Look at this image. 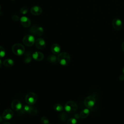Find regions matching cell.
Masks as SVG:
<instances>
[{"instance_id":"cell-1","label":"cell","mask_w":124,"mask_h":124,"mask_svg":"<svg viewBox=\"0 0 124 124\" xmlns=\"http://www.w3.org/2000/svg\"><path fill=\"white\" fill-rule=\"evenodd\" d=\"M57 60L61 65L66 66L70 62V56L68 53L66 52H62L58 54Z\"/></svg>"},{"instance_id":"cell-2","label":"cell","mask_w":124,"mask_h":124,"mask_svg":"<svg viewBox=\"0 0 124 124\" xmlns=\"http://www.w3.org/2000/svg\"><path fill=\"white\" fill-rule=\"evenodd\" d=\"M64 108L67 112L69 113H73L77 111L78 109V105L75 101H69L65 103Z\"/></svg>"},{"instance_id":"cell-3","label":"cell","mask_w":124,"mask_h":124,"mask_svg":"<svg viewBox=\"0 0 124 124\" xmlns=\"http://www.w3.org/2000/svg\"><path fill=\"white\" fill-rule=\"evenodd\" d=\"M12 50L14 54L16 56H21L25 52L24 46L20 43H16L13 45Z\"/></svg>"},{"instance_id":"cell-4","label":"cell","mask_w":124,"mask_h":124,"mask_svg":"<svg viewBox=\"0 0 124 124\" xmlns=\"http://www.w3.org/2000/svg\"><path fill=\"white\" fill-rule=\"evenodd\" d=\"M25 99L28 105H33L37 100V95L33 92H30L26 94Z\"/></svg>"},{"instance_id":"cell-5","label":"cell","mask_w":124,"mask_h":124,"mask_svg":"<svg viewBox=\"0 0 124 124\" xmlns=\"http://www.w3.org/2000/svg\"><path fill=\"white\" fill-rule=\"evenodd\" d=\"M96 100L93 96L90 95L86 97L84 100V104L88 108H92L95 104Z\"/></svg>"},{"instance_id":"cell-6","label":"cell","mask_w":124,"mask_h":124,"mask_svg":"<svg viewBox=\"0 0 124 124\" xmlns=\"http://www.w3.org/2000/svg\"><path fill=\"white\" fill-rule=\"evenodd\" d=\"M23 44L27 46H31L35 43L34 37L31 34H27L23 38Z\"/></svg>"},{"instance_id":"cell-7","label":"cell","mask_w":124,"mask_h":124,"mask_svg":"<svg viewBox=\"0 0 124 124\" xmlns=\"http://www.w3.org/2000/svg\"><path fill=\"white\" fill-rule=\"evenodd\" d=\"M30 31L31 33L34 35L41 36L43 34L44 30L42 27L33 26L31 28Z\"/></svg>"},{"instance_id":"cell-8","label":"cell","mask_w":124,"mask_h":124,"mask_svg":"<svg viewBox=\"0 0 124 124\" xmlns=\"http://www.w3.org/2000/svg\"><path fill=\"white\" fill-rule=\"evenodd\" d=\"M112 25L114 29L118 31L121 30L123 27L122 21L121 19L117 18H115L113 19L112 21Z\"/></svg>"},{"instance_id":"cell-9","label":"cell","mask_w":124,"mask_h":124,"mask_svg":"<svg viewBox=\"0 0 124 124\" xmlns=\"http://www.w3.org/2000/svg\"><path fill=\"white\" fill-rule=\"evenodd\" d=\"M2 116L5 120H10L14 116V112L11 109L7 108L3 111Z\"/></svg>"},{"instance_id":"cell-10","label":"cell","mask_w":124,"mask_h":124,"mask_svg":"<svg viewBox=\"0 0 124 124\" xmlns=\"http://www.w3.org/2000/svg\"><path fill=\"white\" fill-rule=\"evenodd\" d=\"M11 107L14 110L19 111L22 108V105L18 100L15 99L11 103Z\"/></svg>"},{"instance_id":"cell-11","label":"cell","mask_w":124,"mask_h":124,"mask_svg":"<svg viewBox=\"0 0 124 124\" xmlns=\"http://www.w3.org/2000/svg\"><path fill=\"white\" fill-rule=\"evenodd\" d=\"M36 47L39 49H43L46 46V42L42 38H38L35 41Z\"/></svg>"},{"instance_id":"cell-12","label":"cell","mask_w":124,"mask_h":124,"mask_svg":"<svg viewBox=\"0 0 124 124\" xmlns=\"http://www.w3.org/2000/svg\"><path fill=\"white\" fill-rule=\"evenodd\" d=\"M20 22L21 25L25 28L29 27L31 25V21L28 17L25 16H23L20 18Z\"/></svg>"},{"instance_id":"cell-13","label":"cell","mask_w":124,"mask_h":124,"mask_svg":"<svg viewBox=\"0 0 124 124\" xmlns=\"http://www.w3.org/2000/svg\"><path fill=\"white\" fill-rule=\"evenodd\" d=\"M44 57V54L40 51H35L32 54V58L37 61H41Z\"/></svg>"},{"instance_id":"cell-14","label":"cell","mask_w":124,"mask_h":124,"mask_svg":"<svg viewBox=\"0 0 124 124\" xmlns=\"http://www.w3.org/2000/svg\"><path fill=\"white\" fill-rule=\"evenodd\" d=\"M31 13L34 16H39L42 13L41 7L38 6H34L31 9Z\"/></svg>"},{"instance_id":"cell-15","label":"cell","mask_w":124,"mask_h":124,"mask_svg":"<svg viewBox=\"0 0 124 124\" xmlns=\"http://www.w3.org/2000/svg\"><path fill=\"white\" fill-rule=\"evenodd\" d=\"M51 50L54 55L59 54L61 51V46L58 44H53L51 46Z\"/></svg>"},{"instance_id":"cell-16","label":"cell","mask_w":124,"mask_h":124,"mask_svg":"<svg viewBox=\"0 0 124 124\" xmlns=\"http://www.w3.org/2000/svg\"><path fill=\"white\" fill-rule=\"evenodd\" d=\"M2 63L6 67H11L14 65V62L11 59H6L3 61Z\"/></svg>"},{"instance_id":"cell-17","label":"cell","mask_w":124,"mask_h":124,"mask_svg":"<svg viewBox=\"0 0 124 124\" xmlns=\"http://www.w3.org/2000/svg\"><path fill=\"white\" fill-rule=\"evenodd\" d=\"M90 114V110L89 108H84L83 109L79 114V116L82 119H85L87 118Z\"/></svg>"},{"instance_id":"cell-18","label":"cell","mask_w":124,"mask_h":124,"mask_svg":"<svg viewBox=\"0 0 124 124\" xmlns=\"http://www.w3.org/2000/svg\"><path fill=\"white\" fill-rule=\"evenodd\" d=\"M47 60L49 62L52 63H55L57 62V61H58L57 57H56L55 55L52 54L48 56L47 57Z\"/></svg>"},{"instance_id":"cell-19","label":"cell","mask_w":124,"mask_h":124,"mask_svg":"<svg viewBox=\"0 0 124 124\" xmlns=\"http://www.w3.org/2000/svg\"><path fill=\"white\" fill-rule=\"evenodd\" d=\"M31 55L30 52H27L25 53L24 57V62L26 63H30L31 61Z\"/></svg>"},{"instance_id":"cell-20","label":"cell","mask_w":124,"mask_h":124,"mask_svg":"<svg viewBox=\"0 0 124 124\" xmlns=\"http://www.w3.org/2000/svg\"><path fill=\"white\" fill-rule=\"evenodd\" d=\"M53 108L57 111H62L63 109L62 106L59 103H56L54 104L53 106Z\"/></svg>"},{"instance_id":"cell-21","label":"cell","mask_w":124,"mask_h":124,"mask_svg":"<svg viewBox=\"0 0 124 124\" xmlns=\"http://www.w3.org/2000/svg\"><path fill=\"white\" fill-rule=\"evenodd\" d=\"M30 108V106H29V105H24L23 107H22L20 111L23 114L27 113H29Z\"/></svg>"},{"instance_id":"cell-22","label":"cell","mask_w":124,"mask_h":124,"mask_svg":"<svg viewBox=\"0 0 124 124\" xmlns=\"http://www.w3.org/2000/svg\"><path fill=\"white\" fill-rule=\"evenodd\" d=\"M29 113L32 115H35L37 113V108L32 106H30V108L29 111Z\"/></svg>"},{"instance_id":"cell-23","label":"cell","mask_w":124,"mask_h":124,"mask_svg":"<svg viewBox=\"0 0 124 124\" xmlns=\"http://www.w3.org/2000/svg\"><path fill=\"white\" fill-rule=\"evenodd\" d=\"M41 123L42 124H50L48 118L46 116H43L41 119Z\"/></svg>"},{"instance_id":"cell-24","label":"cell","mask_w":124,"mask_h":124,"mask_svg":"<svg viewBox=\"0 0 124 124\" xmlns=\"http://www.w3.org/2000/svg\"><path fill=\"white\" fill-rule=\"evenodd\" d=\"M77 121L75 118H71L68 120L66 124H77Z\"/></svg>"},{"instance_id":"cell-25","label":"cell","mask_w":124,"mask_h":124,"mask_svg":"<svg viewBox=\"0 0 124 124\" xmlns=\"http://www.w3.org/2000/svg\"><path fill=\"white\" fill-rule=\"evenodd\" d=\"M5 50L3 47L0 46V58H3L5 55Z\"/></svg>"},{"instance_id":"cell-26","label":"cell","mask_w":124,"mask_h":124,"mask_svg":"<svg viewBox=\"0 0 124 124\" xmlns=\"http://www.w3.org/2000/svg\"><path fill=\"white\" fill-rule=\"evenodd\" d=\"M66 118H67V115L65 113H62L60 115V119L62 122L65 121Z\"/></svg>"},{"instance_id":"cell-27","label":"cell","mask_w":124,"mask_h":124,"mask_svg":"<svg viewBox=\"0 0 124 124\" xmlns=\"http://www.w3.org/2000/svg\"><path fill=\"white\" fill-rule=\"evenodd\" d=\"M28 11V9L27 7H22L20 10V12L23 15H25L27 13Z\"/></svg>"},{"instance_id":"cell-28","label":"cell","mask_w":124,"mask_h":124,"mask_svg":"<svg viewBox=\"0 0 124 124\" xmlns=\"http://www.w3.org/2000/svg\"><path fill=\"white\" fill-rule=\"evenodd\" d=\"M12 19L14 21H18L19 20H20V18L19 17V16H17V15H16L12 16Z\"/></svg>"},{"instance_id":"cell-29","label":"cell","mask_w":124,"mask_h":124,"mask_svg":"<svg viewBox=\"0 0 124 124\" xmlns=\"http://www.w3.org/2000/svg\"><path fill=\"white\" fill-rule=\"evenodd\" d=\"M119 79H120L121 81L124 80V74H122V75H121L120 76V77H119Z\"/></svg>"},{"instance_id":"cell-30","label":"cell","mask_w":124,"mask_h":124,"mask_svg":"<svg viewBox=\"0 0 124 124\" xmlns=\"http://www.w3.org/2000/svg\"><path fill=\"white\" fill-rule=\"evenodd\" d=\"M122 48L123 51L124 52V42H123L122 44Z\"/></svg>"},{"instance_id":"cell-31","label":"cell","mask_w":124,"mask_h":124,"mask_svg":"<svg viewBox=\"0 0 124 124\" xmlns=\"http://www.w3.org/2000/svg\"><path fill=\"white\" fill-rule=\"evenodd\" d=\"M3 118L2 116L0 115V122H1L3 121Z\"/></svg>"},{"instance_id":"cell-32","label":"cell","mask_w":124,"mask_h":124,"mask_svg":"<svg viewBox=\"0 0 124 124\" xmlns=\"http://www.w3.org/2000/svg\"><path fill=\"white\" fill-rule=\"evenodd\" d=\"M2 124H11L8 122H4V123H3Z\"/></svg>"},{"instance_id":"cell-33","label":"cell","mask_w":124,"mask_h":124,"mask_svg":"<svg viewBox=\"0 0 124 124\" xmlns=\"http://www.w3.org/2000/svg\"><path fill=\"white\" fill-rule=\"evenodd\" d=\"M1 65H2V62H1V61L0 59V68L1 66Z\"/></svg>"},{"instance_id":"cell-34","label":"cell","mask_w":124,"mask_h":124,"mask_svg":"<svg viewBox=\"0 0 124 124\" xmlns=\"http://www.w3.org/2000/svg\"><path fill=\"white\" fill-rule=\"evenodd\" d=\"M122 71H123V74L124 75V67H123V70H122Z\"/></svg>"},{"instance_id":"cell-35","label":"cell","mask_w":124,"mask_h":124,"mask_svg":"<svg viewBox=\"0 0 124 124\" xmlns=\"http://www.w3.org/2000/svg\"><path fill=\"white\" fill-rule=\"evenodd\" d=\"M0 10H1V6L0 5Z\"/></svg>"},{"instance_id":"cell-36","label":"cell","mask_w":124,"mask_h":124,"mask_svg":"<svg viewBox=\"0 0 124 124\" xmlns=\"http://www.w3.org/2000/svg\"><path fill=\"white\" fill-rule=\"evenodd\" d=\"M12 0V1H14V0Z\"/></svg>"}]
</instances>
